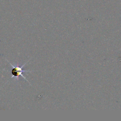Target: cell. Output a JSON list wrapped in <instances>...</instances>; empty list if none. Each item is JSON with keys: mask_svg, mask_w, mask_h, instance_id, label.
I'll return each mask as SVG.
<instances>
[{"mask_svg": "<svg viewBox=\"0 0 121 121\" xmlns=\"http://www.w3.org/2000/svg\"><path fill=\"white\" fill-rule=\"evenodd\" d=\"M8 62H9V63L11 65V66L12 67V69L11 71V74H12V78L13 77H16L17 79H18V77L19 76H22L24 78H25V79L27 81L28 83H29L28 82V81L26 79V78L23 76V75L22 74V73L23 72H30V70H25L22 69V68L24 67V66L25 65V64L29 61L28 60L27 62H26V63H25V64H24L21 67H19L18 66H13L12 64H11L8 60H7Z\"/></svg>", "mask_w": 121, "mask_h": 121, "instance_id": "6da1fadb", "label": "cell"}]
</instances>
